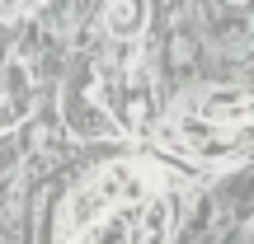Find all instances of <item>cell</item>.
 Masks as SVG:
<instances>
[{"instance_id": "cell-2", "label": "cell", "mask_w": 254, "mask_h": 244, "mask_svg": "<svg viewBox=\"0 0 254 244\" xmlns=\"http://www.w3.org/2000/svg\"><path fill=\"white\" fill-rule=\"evenodd\" d=\"M198 113H202V122H226V118H245L250 103L240 99V94H212Z\"/></svg>"}, {"instance_id": "cell-5", "label": "cell", "mask_w": 254, "mask_h": 244, "mask_svg": "<svg viewBox=\"0 0 254 244\" xmlns=\"http://www.w3.org/2000/svg\"><path fill=\"white\" fill-rule=\"evenodd\" d=\"M226 5H250V0H226Z\"/></svg>"}, {"instance_id": "cell-1", "label": "cell", "mask_w": 254, "mask_h": 244, "mask_svg": "<svg viewBox=\"0 0 254 244\" xmlns=\"http://www.w3.org/2000/svg\"><path fill=\"white\" fill-rule=\"evenodd\" d=\"M104 28L118 38H132L141 28V0H104Z\"/></svg>"}, {"instance_id": "cell-4", "label": "cell", "mask_w": 254, "mask_h": 244, "mask_svg": "<svg viewBox=\"0 0 254 244\" xmlns=\"http://www.w3.org/2000/svg\"><path fill=\"white\" fill-rule=\"evenodd\" d=\"M165 226H170L165 207H160V202H151L146 216H141V240H136V244H165Z\"/></svg>"}, {"instance_id": "cell-3", "label": "cell", "mask_w": 254, "mask_h": 244, "mask_svg": "<svg viewBox=\"0 0 254 244\" xmlns=\"http://www.w3.org/2000/svg\"><path fill=\"white\" fill-rule=\"evenodd\" d=\"M90 244H132L127 216H109V221H99V226H90Z\"/></svg>"}]
</instances>
